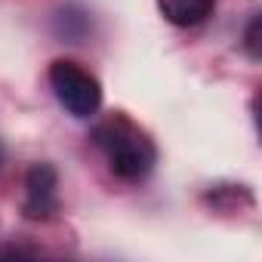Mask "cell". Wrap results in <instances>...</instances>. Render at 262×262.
<instances>
[{"instance_id":"cell-1","label":"cell","mask_w":262,"mask_h":262,"mask_svg":"<svg viewBox=\"0 0 262 262\" xmlns=\"http://www.w3.org/2000/svg\"><path fill=\"white\" fill-rule=\"evenodd\" d=\"M93 142L105 155L111 173L117 179H123V182L145 179L155 170V164H158V148L148 139V133L139 129L123 114H114V117L102 120L93 129Z\"/></svg>"},{"instance_id":"cell-2","label":"cell","mask_w":262,"mask_h":262,"mask_svg":"<svg viewBox=\"0 0 262 262\" xmlns=\"http://www.w3.org/2000/svg\"><path fill=\"white\" fill-rule=\"evenodd\" d=\"M50 86L59 99V105L71 117H93L102 108V86L99 80L83 71L77 62L56 59L50 65Z\"/></svg>"},{"instance_id":"cell-3","label":"cell","mask_w":262,"mask_h":262,"mask_svg":"<svg viewBox=\"0 0 262 262\" xmlns=\"http://www.w3.org/2000/svg\"><path fill=\"white\" fill-rule=\"evenodd\" d=\"M22 213L34 222L53 219L59 213V173L53 164H34L25 173V204Z\"/></svg>"},{"instance_id":"cell-4","label":"cell","mask_w":262,"mask_h":262,"mask_svg":"<svg viewBox=\"0 0 262 262\" xmlns=\"http://www.w3.org/2000/svg\"><path fill=\"white\" fill-rule=\"evenodd\" d=\"M158 7L164 13V19L170 25H179V28H194L201 25L213 7H216V0H158Z\"/></svg>"},{"instance_id":"cell-5","label":"cell","mask_w":262,"mask_h":262,"mask_svg":"<svg viewBox=\"0 0 262 262\" xmlns=\"http://www.w3.org/2000/svg\"><path fill=\"white\" fill-rule=\"evenodd\" d=\"M247 53L253 56V59H259V16L250 22V28H247Z\"/></svg>"},{"instance_id":"cell-6","label":"cell","mask_w":262,"mask_h":262,"mask_svg":"<svg viewBox=\"0 0 262 262\" xmlns=\"http://www.w3.org/2000/svg\"><path fill=\"white\" fill-rule=\"evenodd\" d=\"M0 256H34V250H22V247H0Z\"/></svg>"},{"instance_id":"cell-7","label":"cell","mask_w":262,"mask_h":262,"mask_svg":"<svg viewBox=\"0 0 262 262\" xmlns=\"http://www.w3.org/2000/svg\"><path fill=\"white\" fill-rule=\"evenodd\" d=\"M4 161H7V151H4V145H0V167H4Z\"/></svg>"}]
</instances>
